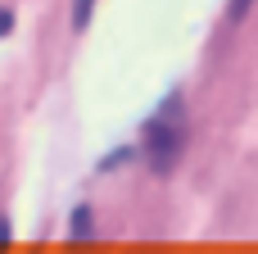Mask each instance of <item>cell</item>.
I'll return each instance as SVG.
<instances>
[{
	"label": "cell",
	"mask_w": 258,
	"mask_h": 254,
	"mask_svg": "<svg viewBox=\"0 0 258 254\" xmlns=\"http://www.w3.org/2000/svg\"><path fill=\"white\" fill-rule=\"evenodd\" d=\"M73 236H77V241H86V236H91V209H86V205H82V209H73Z\"/></svg>",
	"instance_id": "obj_2"
},
{
	"label": "cell",
	"mask_w": 258,
	"mask_h": 254,
	"mask_svg": "<svg viewBox=\"0 0 258 254\" xmlns=\"http://www.w3.org/2000/svg\"><path fill=\"white\" fill-rule=\"evenodd\" d=\"M245 9H249V0H236L231 5V18H245Z\"/></svg>",
	"instance_id": "obj_5"
},
{
	"label": "cell",
	"mask_w": 258,
	"mask_h": 254,
	"mask_svg": "<svg viewBox=\"0 0 258 254\" xmlns=\"http://www.w3.org/2000/svg\"><path fill=\"white\" fill-rule=\"evenodd\" d=\"M9 245V227H5V218H0V250Z\"/></svg>",
	"instance_id": "obj_6"
},
{
	"label": "cell",
	"mask_w": 258,
	"mask_h": 254,
	"mask_svg": "<svg viewBox=\"0 0 258 254\" xmlns=\"http://www.w3.org/2000/svg\"><path fill=\"white\" fill-rule=\"evenodd\" d=\"M91 5H95V0H77V14H73V23H77V27H86V18H91Z\"/></svg>",
	"instance_id": "obj_3"
},
{
	"label": "cell",
	"mask_w": 258,
	"mask_h": 254,
	"mask_svg": "<svg viewBox=\"0 0 258 254\" xmlns=\"http://www.w3.org/2000/svg\"><path fill=\"white\" fill-rule=\"evenodd\" d=\"M9 32H14V14H9V9H0V36H9Z\"/></svg>",
	"instance_id": "obj_4"
},
{
	"label": "cell",
	"mask_w": 258,
	"mask_h": 254,
	"mask_svg": "<svg viewBox=\"0 0 258 254\" xmlns=\"http://www.w3.org/2000/svg\"><path fill=\"white\" fill-rule=\"evenodd\" d=\"M145 145H150L154 168L168 173V168L177 164V155H181V132H177L172 123H150V127H145Z\"/></svg>",
	"instance_id": "obj_1"
}]
</instances>
